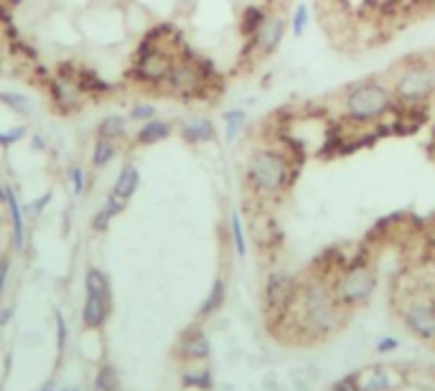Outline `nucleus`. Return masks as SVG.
<instances>
[{
  "label": "nucleus",
  "mask_w": 435,
  "mask_h": 391,
  "mask_svg": "<svg viewBox=\"0 0 435 391\" xmlns=\"http://www.w3.org/2000/svg\"><path fill=\"white\" fill-rule=\"evenodd\" d=\"M6 204H8L10 209V216H13V244H16L18 249L24 247V211H21V206H18L16 201V193L10 191V188H6Z\"/></svg>",
  "instance_id": "nucleus-18"
},
{
  "label": "nucleus",
  "mask_w": 435,
  "mask_h": 391,
  "mask_svg": "<svg viewBox=\"0 0 435 391\" xmlns=\"http://www.w3.org/2000/svg\"><path fill=\"white\" fill-rule=\"evenodd\" d=\"M0 201H6V188H0Z\"/></svg>",
  "instance_id": "nucleus-38"
},
{
  "label": "nucleus",
  "mask_w": 435,
  "mask_h": 391,
  "mask_svg": "<svg viewBox=\"0 0 435 391\" xmlns=\"http://www.w3.org/2000/svg\"><path fill=\"white\" fill-rule=\"evenodd\" d=\"M171 133H174V127L168 125V122L153 117V120H148V122H145L140 130H138L135 140H138V145H156V142L171 137Z\"/></svg>",
  "instance_id": "nucleus-14"
},
{
  "label": "nucleus",
  "mask_w": 435,
  "mask_h": 391,
  "mask_svg": "<svg viewBox=\"0 0 435 391\" xmlns=\"http://www.w3.org/2000/svg\"><path fill=\"white\" fill-rule=\"evenodd\" d=\"M183 383H186V386H198V389H209V386H212V374H209V371L186 374L183 376Z\"/></svg>",
  "instance_id": "nucleus-28"
},
{
  "label": "nucleus",
  "mask_w": 435,
  "mask_h": 391,
  "mask_svg": "<svg viewBox=\"0 0 435 391\" xmlns=\"http://www.w3.org/2000/svg\"><path fill=\"white\" fill-rule=\"evenodd\" d=\"M8 259H0V295H3V287H6V277H8Z\"/></svg>",
  "instance_id": "nucleus-37"
},
{
  "label": "nucleus",
  "mask_w": 435,
  "mask_h": 391,
  "mask_svg": "<svg viewBox=\"0 0 435 391\" xmlns=\"http://www.w3.org/2000/svg\"><path fill=\"white\" fill-rule=\"evenodd\" d=\"M270 10L265 6H245L242 10V16H239V33H242V39H245L247 48L252 46L254 36L260 33L262 23H265V18H268Z\"/></svg>",
  "instance_id": "nucleus-11"
},
{
  "label": "nucleus",
  "mask_w": 435,
  "mask_h": 391,
  "mask_svg": "<svg viewBox=\"0 0 435 391\" xmlns=\"http://www.w3.org/2000/svg\"><path fill=\"white\" fill-rule=\"evenodd\" d=\"M359 391H385L395 386V376L389 374L387 368H367L362 374H354Z\"/></svg>",
  "instance_id": "nucleus-12"
},
{
  "label": "nucleus",
  "mask_w": 435,
  "mask_h": 391,
  "mask_svg": "<svg viewBox=\"0 0 435 391\" xmlns=\"http://www.w3.org/2000/svg\"><path fill=\"white\" fill-rule=\"evenodd\" d=\"M395 104L397 99L392 86L385 84L382 79H359L341 89L344 122L354 127H374L387 115H392Z\"/></svg>",
  "instance_id": "nucleus-1"
},
{
  "label": "nucleus",
  "mask_w": 435,
  "mask_h": 391,
  "mask_svg": "<svg viewBox=\"0 0 435 391\" xmlns=\"http://www.w3.org/2000/svg\"><path fill=\"white\" fill-rule=\"evenodd\" d=\"M230 229H232V247L237 251V257H247V239H245V227H242V216L237 211H232L230 216Z\"/></svg>",
  "instance_id": "nucleus-21"
},
{
  "label": "nucleus",
  "mask_w": 435,
  "mask_h": 391,
  "mask_svg": "<svg viewBox=\"0 0 435 391\" xmlns=\"http://www.w3.org/2000/svg\"><path fill=\"white\" fill-rule=\"evenodd\" d=\"M224 300H227V285H224L222 277H216L212 289H209V295H206V300L201 303V307H198V318H209V315H214L224 305Z\"/></svg>",
  "instance_id": "nucleus-16"
},
{
  "label": "nucleus",
  "mask_w": 435,
  "mask_h": 391,
  "mask_svg": "<svg viewBox=\"0 0 435 391\" xmlns=\"http://www.w3.org/2000/svg\"><path fill=\"white\" fill-rule=\"evenodd\" d=\"M247 125V112L245 110H230L227 115H224V137H227V142L237 140L239 133L245 130Z\"/></svg>",
  "instance_id": "nucleus-19"
},
{
  "label": "nucleus",
  "mask_w": 435,
  "mask_h": 391,
  "mask_svg": "<svg viewBox=\"0 0 435 391\" xmlns=\"http://www.w3.org/2000/svg\"><path fill=\"white\" fill-rule=\"evenodd\" d=\"M125 204H127L125 198H120L118 193H110V196H107V201H104V209H107V211L115 216V213H120L122 209H125Z\"/></svg>",
  "instance_id": "nucleus-31"
},
{
  "label": "nucleus",
  "mask_w": 435,
  "mask_h": 391,
  "mask_svg": "<svg viewBox=\"0 0 435 391\" xmlns=\"http://www.w3.org/2000/svg\"><path fill=\"white\" fill-rule=\"evenodd\" d=\"M69 178H71V191H74V196L84 193V171H82L80 165H74V168H71Z\"/></svg>",
  "instance_id": "nucleus-29"
},
{
  "label": "nucleus",
  "mask_w": 435,
  "mask_h": 391,
  "mask_svg": "<svg viewBox=\"0 0 435 391\" xmlns=\"http://www.w3.org/2000/svg\"><path fill=\"white\" fill-rule=\"evenodd\" d=\"M265 300H268L270 310H277V313L288 310L290 303L295 300L293 280L283 272H272L268 277V285H265Z\"/></svg>",
  "instance_id": "nucleus-8"
},
{
  "label": "nucleus",
  "mask_w": 435,
  "mask_h": 391,
  "mask_svg": "<svg viewBox=\"0 0 435 391\" xmlns=\"http://www.w3.org/2000/svg\"><path fill=\"white\" fill-rule=\"evenodd\" d=\"M0 102L8 104L10 110H16L18 115H28V112L33 110V104L28 97H24V94H10V92H3L0 94Z\"/></svg>",
  "instance_id": "nucleus-25"
},
{
  "label": "nucleus",
  "mask_w": 435,
  "mask_h": 391,
  "mask_svg": "<svg viewBox=\"0 0 435 391\" xmlns=\"http://www.w3.org/2000/svg\"><path fill=\"white\" fill-rule=\"evenodd\" d=\"M110 219H112V213L102 206V209L95 213V219H92V229H95V231H104L107 224H110Z\"/></svg>",
  "instance_id": "nucleus-30"
},
{
  "label": "nucleus",
  "mask_w": 435,
  "mask_h": 391,
  "mask_svg": "<svg viewBox=\"0 0 435 391\" xmlns=\"http://www.w3.org/2000/svg\"><path fill=\"white\" fill-rule=\"evenodd\" d=\"M374 287H377V272L369 262L367 265H346L333 285V298L339 305H364L374 295Z\"/></svg>",
  "instance_id": "nucleus-4"
},
{
  "label": "nucleus",
  "mask_w": 435,
  "mask_h": 391,
  "mask_svg": "<svg viewBox=\"0 0 435 391\" xmlns=\"http://www.w3.org/2000/svg\"><path fill=\"white\" fill-rule=\"evenodd\" d=\"M110 313V298L104 295H87V303H84V325L87 328H100Z\"/></svg>",
  "instance_id": "nucleus-13"
},
{
  "label": "nucleus",
  "mask_w": 435,
  "mask_h": 391,
  "mask_svg": "<svg viewBox=\"0 0 435 391\" xmlns=\"http://www.w3.org/2000/svg\"><path fill=\"white\" fill-rule=\"evenodd\" d=\"M153 117H156V107L148 102L133 104V110H130V120H135V122H148Z\"/></svg>",
  "instance_id": "nucleus-27"
},
{
  "label": "nucleus",
  "mask_w": 435,
  "mask_h": 391,
  "mask_svg": "<svg viewBox=\"0 0 435 391\" xmlns=\"http://www.w3.org/2000/svg\"><path fill=\"white\" fill-rule=\"evenodd\" d=\"M333 391H359V383H356V376H344L341 381H336V386H333Z\"/></svg>",
  "instance_id": "nucleus-33"
},
{
  "label": "nucleus",
  "mask_w": 435,
  "mask_h": 391,
  "mask_svg": "<svg viewBox=\"0 0 435 391\" xmlns=\"http://www.w3.org/2000/svg\"><path fill=\"white\" fill-rule=\"evenodd\" d=\"M430 135H433V142H435V122H433V127H430Z\"/></svg>",
  "instance_id": "nucleus-40"
},
{
  "label": "nucleus",
  "mask_w": 435,
  "mask_h": 391,
  "mask_svg": "<svg viewBox=\"0 0 435 391\" xmlns=\"http://www.w3.org/2000/svg\"><path fill=\"white\" fill-rule=\"evenodd\" d=\"M176 64V59L171 54H166L163 48H156L153 54L142 56V59H135V74L140 79V82H145V84H156L160 86L163 82H166L168 71H171V66Z\"/></svg>",
  "instance_id": "nucleus-7"
},
{
  "label": "nucleus",
  "mask_w": 435,
  "mask_h": 391,
  "mask_svg": "<svg viewBox=\"0 0 435 391\" xmlns=\"http://www.w3.org/2000/svg\"><path fill=\"white\" fill-rule=\"evenodd\" d=\"M48 198H51V196H44V198H41V204H31V206H26V213H28V216H33V219H36V216H39V213H41V209H44V206L48 204Z\"/></svg>",
  "instance_id": "nucleus-35"
},
{
  "label": "nucleus",
  "mask_w": 435,
  "mask_h": 391,
  "mask_svg": "<svg viewBox=\"0 0 435 391\" xmlns=\"http://www.w3.org/2000/svg\"><path fill=\"white\" fill-rule=\"evenodd\" d=\"M288 21H285V16H280V13H268V18H265V23H262L260 33L254 36L252 41V51H257L260 56H272L280 48V44H283L285 33H288Z\"/></svg>",
  "instance_id": "nucleus-6"
},
{
  "label": "nucleus",
  "mask_w": 435,
  "mask_h": 391,
  "mask_svg": "<svg viewBox=\"0 0 435 391\" xmlns=\"http://www.w3.org/2000/svg\"><path fill=\"white\" fill-rule=\"evenodd\" d=\"M44 391H54V386H51V383H46V386H44Z\"/></svg>",
  "instance_id": "nucleus-39"
},
{
  "label": "nucleus",
  "mask_w": 435,
  "mask_h": 391,
  "mask_svg": "<svg viewBox=\"0 0 435 391\" xmlns=\"http://www.w3.org/2000/svg\"><path fill=\"white\" fill-rule=\"evenodd\" d=\"M298 171L290 163V155L272 145H260L247 158L245 178L247 186L262 198H277L295 183Z\"/></svg>",
  "instance_id": "nucleus-2"
},
{
  "label": "nucleus",
  "mask_w": 435,
  "mask_h": 391,
  "mask_svg": "<svg viewBox=\"0 0 435 391\" xmlns=\"http://www.w3.org/2000/svg\"><path fill=\"white\" fill-rule=\"evenodd\" d=\"M97 135L102 137V140H118L125 135V117H120V115H110V117H104L97 127Z\"/></svg>",
  "instance_id": "nucleus-20"
},
{
  "label": "nucleus",
  "mask_w": 435,
  "mask_h": 391,
  "mask_svg": "<svg viewBox=\"0 0 435 391\" xmlns=\"http://www.w3.org/2000/svg\"><path fill=\"white\" fill-rule=\"evenodd\" d=\"M26 135V127H16V130H10V133H0V145L3 148H8L13 142H18L21 137Z\"/></svg>",
  "instance_id": "nucleus-32"
},
{
  "label": "nucleus",
  "mask_w": 435,
  "mask_h": 391,
  "mask_svg": "<svg viewBox=\"0 0 435 391\" xmlns=\"http://www.w3.org/2000/svg\"><path fill=\"white\" fill-rule=\"evenodd\" d=\"M56 330H59V351H64V341H66V323L62 315H56Z\"/></svg>",
  "instance_id": "nucleus-34"
},
{
  "label": "nucleus",
  "mask_w": 435,
  "mask_h": 391,
  "mask_svg": "<svg viewBox=\"0 0 435 391\" xmlns=\"http://www.w3.org/2000/svg\"><path fill=\"white\" fill-rule=\"evenodd\" d=\"M397 345H400V343H397V341H395V338H382V341H380V343H377V351H380V353H387V351H395V348H397Z\"/></svg>",
  "instance_id": "nucleus-36"
},
{
  "label": "nucleus",
  "mask_w": 435,
  "mask_h": 391,
  "mask_svg": "<svg viewBox=\"0 0 435 391\" xmlns=\"http://www.w3.org/2000/svg\"><path fill=\"white\" fill-rule=\"evenodd\" d=\"M115 158V145H112V140H97L95 150H92V163L97 165V168H102V165H107Z\"/></svg>",
  "instance_id": "nucleus-24"
},
{
  "label": "nucleus",
  "mask_w": 435,
  "mask_h": 391,
  "mask_svg": "<svg viewBox=\"0 0 435 391\" xmlns=\"http://www.w3.org/2000/svg\"><path fill=\"white\" fill-rule=\"evenodd\" d=\"M178 133H181V137L189 145H201V142L214 140L216 130H214V122L209 117H186L181 120Z\"/></svg>",
  "instance_id": "nucleus-10"
},
{
  "label": "nucleus",
  "mask_w": 435,
  "mask_h": 391,
  "mask_svg": "<svg viewBox=\"0 0 435 391\" xmlns=\"http://www.w3.org/2000/svg\"><path fill=\"white\" fill-rule=\"evenodd\" d=\"M308 23H311V8L306 3H298L293 10V18H290V31H293L295 39H301L303 33L308 31Z\"/></svg>",
  "instance_id": "nucleus-22"
},
{
  "label": "nucleus",
  "mask_w": 435,
  "mask_h": 391,
  "mask_svg": "<svg viewBox=\"0 0 435 391\" xmlns=\"http://www.w3.org/2000/svg\"><path fill=\"white\" fill-rule=\"evenodd\" d=\"M97 389L100 391H118L120 389V379L115 374L112 366H102L100 374H97Z\"/></svg>",
  "instance_id": "nucleus-26"
},
{
  "label": "nucleus",
  "mask_w": 435,
  "mask_h": 391,
  "mask_svg": "<svg viewBox=\"0 0 435 391\" xmlns=\"http://www.w3.org/2000/svg\"><path fill=\"white\" fill-rule=\"evenodd\" d=\"M138 183H140V173L135 165H125L122 171H120L118 180H115V188H112V193H118L120 198H130V196L138 191Z\"/></svg>",
  "instance_id": "nucleus-17"
},
{
  "label": "nucleus",
  "mask_w": 435,
  "mask_h": 391,
  "mask_svg": "<svg viewBox=\"0 0 435 391\" xmlns=\"http://www.w3.org/2000/svg\"><path fill=\"white\" fill-rule=\"evenodd\" d=\"M160 86H166L168 92L176 94V97H183V99H194V97L212 92V82H206L204 74L196 66V54L191 56V59L176 61L171 66V71H168L166 82Z\"/></svg>",
  "instance_id": "nucleus-5"
},
{
  "label": "nucleus",
  "mask_w": 435,
  "mask_h": 391,
  "mask_svg": "<svg viewBox=\"0 0 435 391\" xmlns=\"http://www.w3.org/2000/svg\"><path fill=\"white\" fill-rule=\"evenodd\" d=\"M181 353H183V359H189V361L209 359V341H206L204 333H201V330H189L181 343Z\"/></svg>",
  "instance_id": "nucleus-15"
},
{
  "label": "nucleus",
  "mask_w": 435,
  "mask_h": 391,
  "mask_svg": "<svg viewBox=\"0 0 435 391\" xmlns=\"http://www.w3.org/2000/svg\"><path fill=\"white\" fill-rule=\"evenodd\" d=\"M405 323L415 336L425 338V341H435V307L427 303H412L405 310Z\"/></svg>",
  "instance_id": "nucleus-9"
},
{
  "label": "nucleus",
  "mask_w": 435,
  "mask_h": 391,
  "mask_svg": "<svg viewBox=\"0 0 435 391\" xmlns=\"http://www.w3.org/2000/svg\"><path fill=\"white\" fill-rule=\"evenodd\" d=\"M87 295H104L110 298V285L100 269H89L87 272Z\"/></svg>",
  "instance_id": "nucleus-23"
},
{
  "label": "nucleus",
  "mask_w": 435,
  "mask_h": 391,
  "mask_svg": "<svg viewBox=\"0 0 435 391\" xmlns=\"http://www.w3.org/2000/svg\"><path fill=\"white\" fill-rule=\"evenodd\" d=\"M389 86L400 104H427L435 94V64L427 59H407L400 64Z\"/></svg>",
  "instance_id": "nucleus-3"
}]
</instances>
